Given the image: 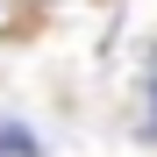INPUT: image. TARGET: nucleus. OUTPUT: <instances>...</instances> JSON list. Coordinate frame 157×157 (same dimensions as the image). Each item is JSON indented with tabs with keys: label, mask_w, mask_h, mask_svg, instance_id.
<instances>
[{
	"label": "nucleus",
	"mask_w": 157,
	"mask_h": 157,
	"mask_svg": "<svg viewBox=\"0 0 157 157\" xmlns=\"http://www.w3.org/2000/svg\"><path fill=\"white\" fill-rule=\"evenodd\" d=\"M0 157H36V136L29 128H0Z\"/></svg>",
	"instance_id": "obj_1"
},
{
	"label": "nucleus",
	"mask_w": 157,
	"mask_h": 157,
	"mask_svg": "<svg viewBox=\"0 0 157 157\" xmlns=\"http://www.w3.org/2000/svg\"><path fill=\"white\" fill-rule=\"evenodd\" d=\"M29 7H50V0H29Z\"/></svg>",
	"instance_id": "obj_2"
}]
</instances>
